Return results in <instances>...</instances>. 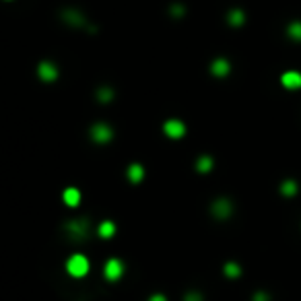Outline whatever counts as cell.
Segmentation results:
<instances>
[{"instance_id":"8992f818","label":"cell","mask_w":301,"mask_h":301,"mask_svg":"<svg viewBox=\"0 0 301 301\" xmlns=\"http://www.w3.org/2000/svg\"><path fill=\"white\" fill-rule=\"evenodd\" d=\"M62 200L66 202L68 206H79V202H81V192L77 190V188H66V190L62 192Z\"/></svg>"},{"instance_id":"30bf717a","label":"cell","mask_w":301,"mask_h":301,"mask_svg":"<svg viewBox=\"0 0 301 301\" xmlns=\"http://www.w3.org/2000/svg\"><path fill=\"white\" fill-rule=\"evenodd\" d=\"M211 70H213V74H217V77H225V74L229 72V62L227 60H215Z\"/></svg>"},{"instance_id":"7a4b0ae2","label":"cell","mask_w":301,"mask_h":301,"mask_svg":"<svg viewBox=\"0 0 301 301\" xmlns=\"http://www.w3.org/2000/svg\"><path fill=\"white\" fill-rule=\"evenodd\" d=\"M103 275H106V279L108 280H118L122 275H124V264L118 260V258H111V260H108L106 262V268H103Z\"/></svg>"},{"instance_id":"6da1fadb","label":"cell","mask_w":301,"mask_h":301,"mask_svg":"<svg viewBox=\"0 0 301 301\" xmlns=\"http://www.w3.org/2000/svg\"><path fill=\"white\" fill-rule=\"evenodd\" d=\"M66 270H68L70 277L81 279L89 272V260L85 258L83 254H74V256H70L68 262H66Z\"/></svg>"},{"instance_id":"9a60e30c","label":"cell","mask_w":301,"mask_h":301,"mask_svg":"<svg viewBox=\"0 0 301 301\" xmlns=\"http://www.w3.org/2000/svg\"><path fill=\"white\" fill-rule=\"evenodd\" d=\"M225 272H227L229 277H237V275H239V268L235 266V264H227V268H225Z\"/></svg>"},{"instance_id":"3957f363","label":"cell","mask_w":301,"mask_h":301,"mask_svg":"<svg viewBox=\"0 0 301 301\" xmlns=\"http://www.w3.org/2000/svg\"><path fill=\"white\" fill-rule=\"evenodd\" d=\"M163 132L169 138H182L186 134V126H184V122L172 118V120H167L165 124H163Z\"/></svg>"},{"instance_id":"5bb4252c","label":"cell","mask_w":301,"mask_h":301,"mask_svg":"<svg viewBox=\"0 0 301 301\" xmlns=\"http://www.w3.org/2000/svg\"><path fill=\"white\" fill-rule=\"evenodd\" d=\"M99 97H101V101H103V103H108L111 97H114V93H111L109 89H101V91H99Z\"/></svg>"},{"instance_id":"e0dca14e","label":"cell","mask_w":301,"mask_h":301,"mask_svg":"<svg viewBox=\"0 0 301 301\" xmlns=\"http://www.w3.org/2000/svg\"><path fill=\"white\" fill-rule=\"evenodd\" d=\"M229 17H231V23L237 25V23H241V17H243V15H241V13H231Z\"/></svg>"},{"instance_id":"ba28073f","label":"cell","mask_w":301,"mask_h":301,"mask_svg":"<svg viewBox=\"0 0 301 301\" xmlns=\"http://www.w3.org/2000/svg\"><path fill=\"white\" fill-rule=\"evenodd\" d=\"M283 85H285V87H289V89L301 87V74H297V72H287V74H283Z\"/></svg>"},{"instance_id":"2e32d148","label":"cell","mask_w":301,"mask_h":301,"mask_svg":"<svg viewBox=\"0 0 301 301\" xmlns=\"http://www.w3.org/2000/svg\"><path fill=\"white\" fill-rule=\"evenodd\" d=\"M291 33H293V37H301V25L299 23H295V25H291V29H289Z\"/></svg>"},{"instance_id":"52a82bcc","label":"cell","mask_w":301,"mask_h":301,"mask_svg":"<svg viewBox=\"0 0 301 301\" xmlns=\"http://www.w3.org/2000/svg\"><path fill=\"white\" fill-rule=\"evenodd\" d=\"M143 177H145V169L140 167L138 163H132V165L128 167V180L132 182V184H138Z\"/></svg>"},{"instance_id":"4fadbf2b","label":"cell","mask_w":301,"mask_h":301,"mask_svg":"<svg viewBox=\"0 0 301 301\" xmlns=\"http://www.w3.org/2000/svg\"><path fill=\"white\" fill-rule=\"evenodd\" d=\"M196 167H198V172H209V169L213 167V159H209V157H202V159H198V163H196Z\"/></svg>"},{"instance_id":"5b68a950","label":"cell","mask_w":301,"mask_h":301,"mask_svg":"<svg viewBox=\"0 0 301 301\" xmlns=\"http://www.w3.org/2000/svg\"><path fill=\"white\" fill-rule=\"evenodd\" d=\"M37 72H40V79L45 81V83H52V81L58 79V68H56L52 62H42Z\"/></svg>"},{"instance_id":"8fae6325","label":"cell","mask_w":301,"mask_h":301,"mask_svg":"<svg viewBox=\"0 0 301 301\" xmlns=\"http://www.w3.org/2000/svg\"><path fill=\"white\" fill-rule=\"evenodd\" d=\"M114 233H116V225L111 223V221H103L101 225H99V235L101 237H114Z\"/></svg>"},{"instance_id":"9c48e42d","label":"cell","mask_w":301,"mask_h":301,"mask_svg":"<svg viewBox=\"0 0 301 301\" xmlns=\"http://www.w3.org/2000/svg\"><path fill=\"white\" fill-rule=\"evenodd\" d=\"M213 213L217 215V217L225 219V217H229L231 206H229V202H227V200H219V202H215V206H213Z\"/></svg>"},{"instance_id":"7c38bea8","label":"cell","mask_w":301,"mask_h":301,"mask_svg":"<svg viewBox=\"0 0 301 301\" xmlns=\"http://www.w3.org/2000/svg\"><path fill=\"white\" fill-rule=\"evenodd\" d=\"M68 231L74 233V235H83L85 231H87V223H81V221H74L68 225Z\"/></svg>"},{"instance_id":"277c9868","label":"cell","mask_w":301,"mask_h":301,"mask_svg":"<svg viewBox=\"0 0 301 301\" xmlns=\"http://www.w3.org/2000/svg\"><path fill=\"white\" fill-rule=\"evenodd\" d=\"M111 136H114V130L108 124H95L91 128V138L95 140V143H109Z\"/></svg>"},{"instance_id":"ac0fdd59","label":"cell","mask_w":301,"mask_h":301,"mask_svg":"<svg viewBox=\"0 0 301 301\" xmlns=\"http://www.w3.org/2000/svg\"><path fill=\"white\" fill-rule=\"evenodd\" d=\"M149 301H167V299H165V295H153Z\"/></svg>"}]
</instances>
